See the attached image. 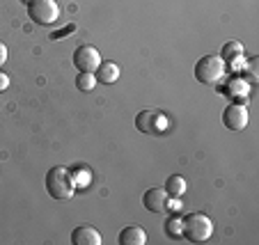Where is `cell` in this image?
I'll list each match as a JSON object with an SVG mask.
<instances>
[{"mask_svg": "<svg viewBox=\"0 0 259 245\" xmlns=\"http://www.w3.org/2000/svg\"><path fill=\"white\" fill-rule=\"evenodd\" d=\"M46 192L58 202H69L76 195V181L71 172L62 165H53L46 172Z\"/></svg>", "mask_w": 259, "mask_h": 245, "instance_id": "obj_1", "label": "cell"}, {"mask_svg": "<svg viewBox=\"0 0 259 245\" xmlns=\"http://www.w3.org/2000/svg\"><path fill=\"white\" fill-rule=\"evenodd\" d=\"M213 236V222L204 213H188L181 218V238L191 243H206Z\"/></svg>", "mask_w": 259, "mask_h": 245, "instance_id": "obj_2", "label": "cell"}, {"mask_svg": "<svg viewBox=\"0 0 259 245\" xmlns=\"http://www.w3.org/2000/svg\"><path fill=\"white\" fill-rule=\"evenodd\" d=\"M225 76V62L220 55H204L195 64V78L202 85H215Z\"/></svg>", "mask_w": 259, "mask_h": 245, "instance_id": "obj_3", "label": "cell"}, {"mask_svg": "<svg viewBox=\"0 0 259 245\" xmlns=\"http://www.w3.org/2000/svg\"><path fill=\"white\" fill-rule=\"evenodd\" d=\"M28 16L39 25H51L60 19V7L55 0H30Z\"/></svg>", "mask_w": 259, "mask_h": 245, "instance_id": "obj_4", "label": "cell"}, {"mask_svg": "<svg viewBox=\"0 0 259 245\" xmlns=\"http://www.w3.org/2000/svg\"><path fill=\"white\" fill-rule=\"evenodd\" d=\"M101 62H103L101 53H99L94 46H90V44L78 46L76 53H73V67L78 69V71H83V74H94Z\"/></svg>", "mask_w": 259, "mask_h": 245, "instance_id": "obj_5", "label": "cell"}, {"mask_svg": "<svg viewBox=\"0 0 259 245\" xmlns=\"http://www.w3.org/2000/svg\"><path fill=\"white\" fill-rule=\"evenodd\" d=\"M223 124L230 131H243L248 126V108L241 103H232L223 110Z\"/></svg>", "mask_w": 259, "mask_h": 245, "instance_id": "obj_6", "label": "cell"}, {"mask_svg": "<svg viewBox=\"0 0 259 245\" xmlns=\"http://www.w3.org/2000/svg\"><path fill=\"white\" fill-rule=\"evenodd\" d=\"M167 197L170 195L165 192V188H149L142 195V206L149 213H167V206H170Z\"/></svg>", "mask_w": 259, "mask_h": 245, "instance_id": "obj_7", "label": "cell"}, {"mask_svg": "<svg viewBox=\"0 0 259 245\" xmlns=\"http://www.w3.org/2000/svg\"><path fill=\"white\" fill-rule=\"evenodd\" d=\"M73 245H101V234L92 225H80L71 231Z\"/></svg>", "mask_w": 259, "mask_h": 245, "instance_id": "obj_8", "label": "cell"}, {"mask_svg": "<svg viewBox=\"0 0 259 245\" xmlns=\"http://www.w3.org/2000/svg\"><path fill=\"white\" fill-rule=\"evenodd\" d=\"M119 245H145L147 243V234L140 225H128L119 231L117 236Z\"/></svg>", "mask_w": 259, "mask_h": 245, "instance_id": "obj_9", "label": "cell"}, {"mask_svg": "<svg viewBox=\"0 0 259 245\" xmlns=\"http://www.w3.org/2000/svg\"><path fill=\"white\" fill-rule=\"evenodd\" d=\"M136 128L140 133H156L158 131V113L156 110H140L136 117Z\"/></svg>", "mask_w": 259, "mask_h": 245, "instance_id": "obj_10", "label": "cell"}, {"mask_svg": "<svg viewBox=\"0 0 259 245\" xmlns=\"http://www.w3.org/2000/svg\"><path fill=\"white\" fill-rule=\"evenodd\" d=\"M97 76V83H103V85H113L115 80L119 78V67L115 62H101L99 69L94 71Z\"/></svg>", "mask_w": 259, "mask_h": 245, "instance_id": "obj_11", "label": "cell"}, {"mask_svg": "<svg viewBox=\"0 0 259 245\" xmlns=\"http://www.w3.org/2000/svg\"><path fill=\"white\" fill-rule=\"evenodd\" d=\"M245 53L243 44L241 41H227L225 46H223V51H220V58H223V62H236V60H241Z\"/></svg>", "mask_w": 259, "mask_h": 245, "instance_id": "obj_12", "label": "cell"}, {"mask_svg": "<svg viewBox=\"0 0 259 245\" xmlns=\"http://www.w3.org/2000/svg\"><path fill=\"white\" fill-rule=\"evenodd\" d=\"M165 192H167V195H172V197H181L184 192H186V179L179 177V174H172V177H167Z\"/></svg>", "mask_w": 259, "mask_h": 245, "instance_id": "obj_13", "label": "cell"}, {"mask_svg": "<svg viewBox=\"0 0 259 245\" xmlns=\"http://www.w3.org/2000/svg\"><path fill=\"white\" fill-rule=\"evenodd\" d=\"M94 85H97V76L94 74H83V71H80V74L76 76V87H78L80 92H92Z\"/></svg>", "mask_w": 259, "mask_h": 245, "instance_id": "obj_14", "label": "cell"}, {"mask_svg": "<svg viewBox=\"0 0 259 245\" xmlns=\"http://www.w3.org/2000/svg\"><path fill=\"white\" fill-rule=\"evenodd\" d=\"M165 234L172 236V238H181V218H170L165 222Z\"/></svg>", "mask_w": 259, "mask_h": 245, "instance_id": "obj_15", "label": "cell"}, {"mask_svg": "<svg viewBox=\"0 0 259 245\" xmlns=\"http://www.w3.org/2000/svg\"><path fill=\"white\" fill-rule=\"evenodd\" d=\"M73 30H76V25H73V23H69L67 28H62V30H60V32H53V34H51V39H64V37H67L69 32H73Z\"/></svg>", "mask_w": 259, "mask_h": 245, "instance_id": "obj_16", "label": "cell"}, {"mask_svg": "<svg viewBox=\"0 0 259 245\" xmlns=\"http://www.w3.org/2000/svg\"><path fill=\"white\" fill-rule=\"evenodd\" d=\"M7 87H10V76L5 71H0V92H5Z\"/></svg>", "mask_w": 259, "mask_h": 245, "instance_id": "obj_17", "label": "cell"}, {"mask_svg": "<svg viewBox=\"0 0 259 245\" xmlns=\"http://www.w3.org/2000/svg\"><path fill=\"white\" fill-rule=\"evenodd\" d=\"M5 60H7V46L0 41V67L5 64Z\"/></svg>", "mask_w": 259, "mask_h": 245, "instance_id": "obj_18", "label": "cell"}, {"mask_svg": "<svg viewBox=\"0 0 259 245\" xmlns=\"http://www.w3.org/2000/svg\"><path fill=\"white\" fill-rule=\"evenodd\" d=\"M23 3H30V0H23Z\"/></svg>", "mask_w": 259, "mask_h": 245, "instance_id": "obj_19", "label": "cell"}]
</instances>
